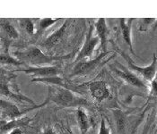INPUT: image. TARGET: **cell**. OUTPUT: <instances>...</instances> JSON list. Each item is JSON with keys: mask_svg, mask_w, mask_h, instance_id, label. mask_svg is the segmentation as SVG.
Segmentation results:
<instances>
[{"mask_svg": "<svg viewBox=\"0 0 157 134\" xmlns=\"http://www.w3.org/2000/svg\"><path fill=\"white\" fill-rule=\"evenodd\" d=\"M18 59L23 63H28L29 66L33 67H41V66H50L56 62L62 61L71 57V55L61 56H46L40 49L35 46H31L29 48L15 53Z\"/></svg>", "mask_w": 157, "mask_h": 134, "instance_id": "1", "label": "cell"}, {"mask_svg": "<svg viewBox=\"0 0 157 134\" xmlns=\"http://www.w3.org/2000/svg\"><path fill=\"white\" fill-rule=\"evenodd\" d=\"M48 101L54 102L62 107H80L82 106H88L86 99L75 96L72 90L54 85L48 87V95L45 102L48 103Z\"/></svg>", "mask_w": 157, "mask_h": 134, "instance_id": "2", "label": "cell"}, {"mask_svg": "<svg viewBox=\"0 0 157 134\" xmlns=\"http://www.w3.org/2000/svg\"><path fill=\"white\" fill-rule=\"evenodd\" d=\"M110 54V52H102L101 54H100L97 57L92 60H88V61H80L76 63L74 66L72 70V73H70V77L74 76H78V75H85L88 73H92L93 71H94L96 68L99 66H101V64H103L105 63L104 58Z\"/></svg>", "mask_w": 157, "mask_h": 134, "instance_id": "3", "label": "cell"}, {"mask_svg": "<svg viewBox=\"0 0 157 134\" xmlns=\"http://www.w3.org/2000/svg\"><path fill=\"white\" fill-rule=\"evenodd\" d=\"M116 50L118 51V53L121 54V56L127 61L128 66H129L132 70H134L135 72H137L140 75H142L143 78H144L145 80H146L147 81H150V82H152V81L155 80L157 72V57L155 54L153 55V56H153V62H152V63H151L150 65L145 66V67H139V66L136 65V64L134 63V62L132 61V59H131L126 53H124L122 50L119 49V48H117Z\"/></svg>", "mask_w": 157, "mask_h": 134, "instance_id": "4", "label": "cell"}, {"mask_svg": "<svg viewBox=\"0 0 157 134\" xmlns=\"http://www.w3.org/2000/svg\"><path fill=\"white\" fill-rule=\"evenodd\" d=\"M99 41H100L99 37H93V26L91 25L85 38V44L83 45L79 53L77 54L74 63H76L78 62L85 60L86 58H90L93 55V52L97 46V44L99 43Z\"/></svg>", "mask_w": 157, "mask_h": 134, "instance_id": "5", "label": "cell"}, {"mask_svg": "<svg viewBox=\"0 0 157 134\" xmlns=\"http://www.w3.org/2000/svg\"><path fill=\"white\" fill-rule=\"evenodd\" d=\"M25 73L31 74L33 77L37 78H49L55 77L62 73V70L58 65H50V66H41V67H33L28 66L27 68L21 69Z\"/></svg>", "mask_w": 157, "mask_h": 134, "instance_id": "6", "label": "cell"}, {"mask_svg": "<svg viewBox=\"0 0 157 134\" xmlns=\"http://www.w3.org/2000/svg\"><path fill=\"white\" fill-rule=\"evenodd\" d=\"M118 64H119L120 68L112 67V71L115 73L116 75H118L121 79L124 80L127 83L130 84L133 87H136V88L142 89H148V87L145 85V82L142 80H140L136 74L129 72L123 65H121L120 63H118Z\"/></svg>", "mask_w": 157, "mask_h": 134, "instance_id": "7", "label": "cell"}, {"mask_svg": "<svg viewBox=\"0 0 157 134\" xmlns=\"http://www.w3.org/2000/svg\"><path fill=\"white\" fill-rule=\"evenodd\" d=\"M89 90L92 94V97L94 98V100L101 103L104 99L109 98V92L106 83L103 81H94L90 83H88Z\"/></svg>", "mask_w": 157, "mask_h": 134, "instance_id": "8", "label": "cell"}, {"mask_svg": "<svg viewBox=\"0 0 157 134\" xmlns=\"http://www.w3.org/2000/svg\"><path fill=\"white\" fill-rule=\"evenodd\" d=\"M133 18L131 19H125L122 18L121 19V31L122 38L126 44L128 46L129 50L131 54L134 56H136L133 49V45H132V39H131V24L133 23Z\"/></svg>", "mask_w": 157, "mask_h": 134, "instance_id": "9", "label": "cell"}, {"mask_svg": "<svg viewBox=\"0 0 157 134\" xmlns=\"http://www.w3.org/2000/svg\"><path fill=\"white\" fill-rule=\"evenodd\" d=\"M1 113L2 116H6L10 120H15L23 114V112L20 111L13 103L4 99H1Z\"/></svg>", "mask_w": 157, "mask_h": 134, "instance_id": "10", "label": "cell"}, {"mask_svg": "<svg viewBox=\"0 0 157 134\" xmlns=\"http://www.w3.org/2000/svg\"><path fill=\"white\" fill-rule=\"evenodd\" d=\"M95 28L97 31V36L99 37L101 41V48L102 49V52H107L106 47H107V35H108V29L104 18L98 19L95 23Z\"/></svg>", "mask_w": 157, "mask_h": 134, "instance_id": "11", "label": "cell"}, {"mask_svg": "<svg viewBox=\"0 0 157 134\" xmlns=\"http://www.w3.org/2000/svg\"><path fill=\"white\" fill-rule=\"evenodd\" d=\"M67 24H68V21H66L65 24L61 26L59 30H57L55 32H53L51 35L45 39V42H44V46L47 48V49H51L53 48L54 46H56L64 36L66 31H67Z\"/></svg>", "mask_w": 157, "mask_h": 134, "instance_id": "12", "label": "cell"}, {"mask_svg": "<svg viewBox=\"0 0 157 134\" xmlns=\"http://www.w3.org/2000/svg\"><path fill=\"white\" fill-rule=\"evenodd\" d=\"M30 118H24V119H15L11 120L10 122H4L1 121V134H4L8 131H12L13 129L19 128L21 126L26 125L27 123L31 122Z\"/></svg>", "mask_w": 157, "mask_h": 134, "instance_id": "13", "label": "cell"}, {"mask_svg": "<svg viewBox=\"0 0 157 134\" xmlns=\"http://www.w3.org/2000/svg\"><path fill=\"white\" fill-rule=\"evenodd\" d=\"M76 114H77V120L79 122L81 132L82 134H85L90 129V127L92 125V122H91L90 118L88 117V115L86 114V113L84 111V109H82L81 107H79L77 109Z\"/></svg>", "mask_w": 157, "mask_h": 134, "instance_id": "14", "label": "cell"}, {"mask_svg": "<svg viewBox=\"0 0 157 134\" xmlns=\"http://www.w3.org/2000/svg\"><path fill=\"white\" fill-rule=\"evenodd\" d=\"M1 28H2V31L7 35V37L11 38H17L19 37V33L16 31V29L8 21L5 19H2L1 21Z\"/></svg>", "mask_w": 157, "mask_h": 134, "instance_id": "15", "label": "cell"}, {"mask_svg": "<svg viewBox=\"0 0 157 134\" xmlns=\"http://www.w3.org/2000/svg\"><path fill=\"white\" fill-rule=\"evenodd\" d=\"M0 61H1V65L4 64H10V65H14V66H20V65H25V63L20 61L19 59L13 58L6 51V52H2L1 53V56H0Z\"/></svg>", "mask_w": 157, "mask_h": 134, "instance_id": "16", "label": "cell"}, {"mask_svg": "<svg viewBox=\"0 0 157 134\" xmlns=\"http://www.w3.org/2000/svg\"><path fill=\"white\" fill-rule=\"evenodd\" d=\"M114 117L116 120V124H117V128L120 133H122L124 132L125 129V122H126V116L124 114V113L122 111H115L114 112Z\"/></svg>", "mask_w": 157, "mask_h": 134, "instance_id": "17", "label": "cell"}, {"mask_svg": "<svg viewBox=\"0 0 157 134\" xmlns=\"http://www.w3.org/2000/svg\"><path fill=\"white\" fill-rule=\"evenodd\" d=\"M19 24H20V26L28 34L33 35L34 33V25L31 19H24V18L20 19Z\"/></svg>", "mask_w": 157, "mask_h": 134, "instance_id": "18", "label": "cell"}, {"mask_svg": "<svg viewBox=\"0 0 157 134\" xmlns=\"http://www.w3.org/2000/svg\"><path fill=\"white\" fill-rule=\"evenodd\" d=\"M59 20L60 19H51V18H44L42 20L40 21L39 23V29H38V32H40L44 30H46L48 27L54 24L55 23H57Z\"/></svg>", "mask_w": 157, "mask_h": 134, "instance_id": "19", "label": "cell"}, {"mask_svg": "<svg viewBox=\"0 0 157 134\" xmlns=\"http://www.w3.org/2000/svg\"><path fill=\"white\" fill-rule=\"evenodd\" d=\"M157 19L155 18H143L139 21V31H146L148 28L153 24L155 22H156Z\"/></svg>", "mask_w": 157, "mask_h": 134, "instance_id": "20", "label": "cell"}, {"mask_svg": "<svg viewBox=\"0 0 157 134\" xmlns=\"http://www.w3.org/2000/svg\"><path fill=\"white\" fill-rule=\"evenodd\" d=\"M99 134H109V129L107 128L106 123H105V120H104L103 118L101 119V127H100Z\"/></svg>", "mask_w": 157, "mask_h": 134, "instance_id": "21", "label": "cell"}, {"mask_svg": "<svg viewBox=\"0 0 157 134\" xmlns=\"http://www.w3.org/2000/svg\"><path fill=\"white\" fill-rule=\"evenodd\" d=\"M150 94L153 97H157V80H155V79L151 82Z\"/></svg>", "mask_w": 157, "mask_h": 134, "instance_id": "22", "label": "cell"}, {"mask_svg": "<svg viewBox=\"0 0 157 134\" xmlns=\"http://www.w3.org/2000/svg\"><path fill=\"white\" fill-rule=\"evenodd\" d=\"M9 134H24V131L21 130L20 128H16V129H13L10 132Z\"/></svg>", "mask_w": 157, "mask_h": 134, "instance_id": "23", "label": "cell"}, {"mask_svg": "<svg viewBox=\"0 0 157 134\" xmlns=\"http://www.w3.org/2000/svg\"><path fill=\"white\" fill-rule=\"evenodd\" d=\"M42 134H55V132L52 129H47L42 132Z\"/></svg>", "mask_w": 157, "mask_h": 134, "instance_id": "24", "label": "cell"}, {"mask_svg": "<svg viewBox=\"0 0 157 134\" xmlns=\"http://www.w3.org/2000/svg\"><path fill=\"white\" fill-rule=\"evenodd\" d=\"M62 134H72V132H71L68 129L63 128V130H62Z\"/></svg>", "mask_w": 157, "mask_h": 134, "instance_id": "25", "label": "cell"}, {"mask_svg": "<svg viewBox=\"0 0 157 134\" xmlns=\"http://www.w3.org/2000/svg\"><path fill=\"white\" fill-rule=\"evenodd\" d=\"M155 80H157V72H156V75H155Z\"/></svg>", "mask_w": 157, "mask_h": 134, "instance_id": "26", "label": "cell"}]
</instances>
